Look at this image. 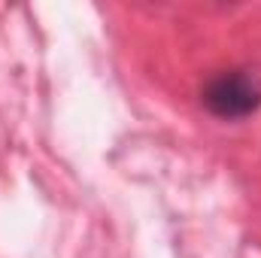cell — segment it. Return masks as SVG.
I'll use <instances>...</instances> for the list:
<instances>
[{
  "label": "cell",
  "mask_w": 261,
  "mask_h": 258,
  "mask_svg": "<svg viewBox=\"0 0 261 258\" xmlns=\"http://www.w3.org/2000/svg\"><path fill=\"white\" fill-rule=\"evenodd\" d=\"M200 100L216 119H246L261 107V82L246 70H228L203 85Z\"/></svg>",
  "instance_id": "6da1fadb"
}]
</instances>
